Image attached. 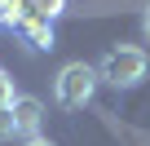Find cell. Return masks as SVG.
<instances>
[{"label": "cell", "mask_w": 150, "mask_h": 146, "mask_svg": "<svg viewBox=\"0 0 150 146\" xmlns=\"http://www.w3.org/2000/svg\"><path fill=\"white\" fill-rule=\"evenodd\" d=\"M97 66H88V62H66L62 71H57V80H53V98H57V106H66V111H80V106H88L93 102V93H97Z\"/></svg>", "instance_id": "cell-1"}, {"label": "cell", "mask_w": 150, "mask_h": 146, "mask_svg": "<svg viewBox=\"0 0 150 146\" xmlns=\"http://www.w3.org/2000/svg\"><path fill=\"white\" fill-rule=\"evenodd\" d=\"M146 66H150L146 49H132V44H115V49L102 58L97 75H102L106 84H115V89H137V84L146 80Z\"/></svg>", "instance_id": "cell-2"}, {"label": "cell", "mask_w": 150, "mask_h": 146, "mask_svg": "<svg viewBox=\"0 0 150 146\" xmlns=\"http://www.w3.org/2000/svg\"><path fill=\"white\" fill-rule=\"evenodd\" d=\"M13 124L22 137H40V124H44V102L40 98H13Z\"/></svg>", "instance_id": "cell-3"}, {"label": "cell", "mask_w": 150, "mask_h": 146, "mask_svg": "<svg viewBox=\"0 0 150 146\" xmlns=\"http://www.w3.org/2000/svg\"><path fill=\"white\" fill-rule=\"evenodd\" d=\"M27 40H31V49H53V27H49V18H31V22H27Z\"/></svg>", "instance_id": "cell-4"}, {"label": "cell", "mask_w": 150, "mask_h": 146, "mask_svg": "<svg viewBox=\"0 0 150 146\" xmlns=\"http://www.w3.org/2000/svg\"><path fill=\"white\" fill-rule=\"evenodd\" d=\"M18 133V124H13V106H0V142H9Z\"/></svg>", "instance_id": "cell-5"}, {"label": "cell", "mask_w": 150, "mask_h": 146, "mask_svg": "<svg viewBox=\"0 0 150 146\" xmlns=\"http://www.w3.org/2000/svg\"><path fill=\"white\" fill-rule=\"evenodd\" d=\"M31 9H35V18H53V14H62V0H31Z\"/></svg>", "instance_id": "cell-6"}, {"label": "cell", "mask_w": 150, "mask_h": 146, "mask_svg": "<svg viewBox=\"0 0 150 146\" xmlns=\"http://www.w3.org/2000/svg\"><path fill=\"white\" fill-rule=\"evenodd\" d=\"M0 106H13V80L0 71Z\"/></svg>", "instance_id": "cell-7"}, {"label": "cell", "mask_w": 150, "mask_h": 146, "mask_svg": "<svg viewBox=\"0 0 150 146\" xmlns=\"http://www.w3.org/2000/svg\"><path fill=\"white\" fill-rule=\"evenodd\" d=\"M141 31H146V40H150V9L141 14Z\"/></svg>", "instance_id": "cell-8"}, {"label": "cell", "mask_w": 150, "mask_h": 146, "mask_svg": "<svg viewBox=\"0 0 150 146\" xmlns=\"http://www.w3.org/2000/svg\"><path fill=\"white\" fill-rule=\"evenodd\" d=\"M27 146H53V142H44V137H27Z\"/></svg>", "instance_id": "cell-9"}, {"label": "cell", "mask_w": 150, "mask_h": 146, "mask_svg": "<svg viewBox=\"0 0 150 146\" xmlns=\"http://www.w3.org/2000/svg\"><path fill=\"white\" fill-rule=\"evenodd\" d=\"M0 22H5V18H0Z\"/></svg>", "instance_id": "cell-10"}]
</instances>
